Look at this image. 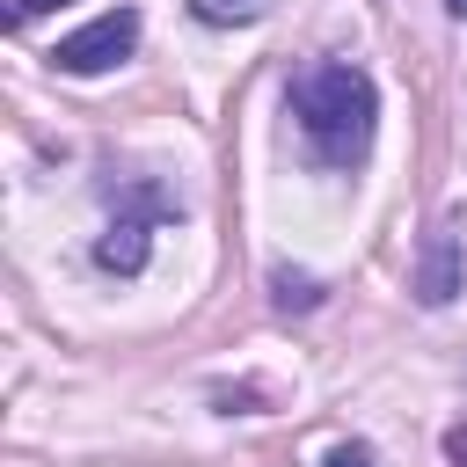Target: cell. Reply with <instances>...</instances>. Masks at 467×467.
I'll return each mask as SVG.
<instances>
[{
    "mask_svg": "<svg viewBox=\"0 0 467 467\" xmlns=\"http://www.w3.org/2000/svg\"><path fill=\"white\" fill-rule=\"evenodd\" d=\"M270 285H277V306H285V314H292V306H299V314H306V306H321V285H314V277H292V270H277Z\"/></svg>",
    "mask_w": 467,
    "mask_h": 467,
    "instance_id": "cell-6",
    "label": "cell"
},
{
    "mask_svg": "<svg viewBox=\"0 0 467 467\" xmlns=\"http://www.w3.org/2000/svg\"><path fill=\"white\" fill-rule=\"evenodd\" d=\"M460 263H467V219L445 212V219L423 234V255H416V299H423V306H452V299H460Z\"/></svg>",
    "mask_w": 467,
    "mask_h": 467,
    "instance_id": "cell-3",
    "label": "cell"
},
{
    "mask_svg": "<svg viewBox=\"0 0 467 467\" xmlns=\"http://www.w3.org/2000/svg\"><path fill=\"white\" fill-rule=\"evenodd\" d=\"M445 15H460V22H467V0H445Z\"/></svg>",
    "mask_w": 467,
    "mask_h": 467,
    "instance_id": "cell-10",
    "label": "cell"
},
{
    "mask_svg": "<svg viewBox=\"0 0 467 467\" xmlns=\"http://www.w3.org/2000/svg\"><path fill=\"white\" fill-rule=\"evenodd\" d=\"M131 44H139V7H109V15H95L88 29L58 36L51 66H58V73H109L117 58H131Z\"/></svg>",
    "mask_w": 467,
    "mask_h": 467,
    "instance_id": "cell-2",
    "label": "cell"
},
{
    "mask_svg": "<svg viewBox=\"0 0 467 467\" xmlns=\"http://www.w3.org/2000/svg\"><path fill=\"white\" fill-rule=\"evenodd\" d=\"M51 7H66V0H7V29H22V22H36V15H51Z\"/></svg>",
    "mask_w": 467,
    "mask_h": 467,
    "instance_id": "cell-8",
    "label": "cell"
},
{
    "mask_svg": "<svg viewBox=\"0 0 467 467\" xmlns=\"http://www.w3.org/2000/svg\"><path fill=\"white\" fill-rule=\"evenodd\" d=\"M321 467H379V452L350 438V445H328V460H321Z\"/></svg>",
    "mask_w": 467,
    "mask_h": 467,
    "instance_id": "cell-7",
    "label": "cell"
},
{
    "mask_svg": "<svg viewBox=\"0 0 467 467\" xmlns=\"http://www.w3.org/2000/svg\"><path fill=\"white\" fill-rule=\"evenodd\" d=\"M445 460H452V467H467V423H452V431H445Z\"/></svg>",
    "mask_w": 467,
    "mask_h": 467,
    "instance_id": "cell-9",
    "label": "cell"
},
{
    "mask_svg": "<svg viewBox=\"0 0 467 467\" xmlns=\"http://www.w3.org/2000/svg\"><path fill=\"white\" fill-rule=\"evenodd\" d=\"M292 117H299V139L321 168H358L365 146H372V124H379V95H372V73L350 66V58H321L292 80Z\"/></svg>",
    "mask_w": 467,
    "mask_h": 467,
    "instance_id": "cell-1",
    "label": "cell"
},
{
    "mask_svg": "<svg viewBox=\"0 0 467 467\" xmlns=\"http://www.w3.org/2000/svg\"><path fill=\"white\" fill-rule=\"evenodd\" d=\"M146 248H153V219L146 212H117L102 226V241H95V263L117 270V277H139L146 270Z\"/></svg>",
    "mask_w": 467,
    "mask_h": 467,
    "instance_id": "cell-4",
    "label": "cell"
},
{
    "mask_svg": "<svg viewBox=\"0 0 467 467\" xmlns=\"http://www.w3.org/2000/svg\"><path fill=\"white\" fill-rule=\"evenodd\" d=\"M263 7H270V0H190V15H197V22H212V29H234V22H263Z\"/></svg>",
    "mask_w": 467,
    "mask_h": 467,
    "instance_id": "cell-5",
    "label": "cell"
}]
</instances>
